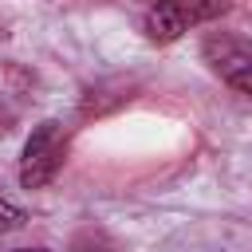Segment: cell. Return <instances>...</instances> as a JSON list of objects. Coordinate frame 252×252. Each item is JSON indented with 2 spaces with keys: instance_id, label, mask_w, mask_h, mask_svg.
<instances>
[{
  "instance_id": "1",
  "label": "cell",
  "mask_w": 252,
  "mask_h": 252,
  "mask_svg": "<svg viewBox=\"0 0 252 252\" xmlns=\"http://www.w3.org/2000/svg\"><path fill=\"white\" fill-rule=\"evenodd\" d=\"M228 12H232V0H154V8L142 20V32L154 43H173L185 32L213 24Z\"/></svg>"
},
{
  "instance_id": "2",
  "label": "cell",
  "mask_w": 252,
  "mask_h": 252,
  "mask_svg": "<svg viewBox=\"0 0 252 252\" xmlns=\"http://www.w3.org/2000/svg\"><path fill=\"white\" fill-rule=\"evenodd\" d=\"M67 161V130L55 118H43L32 126L24 154H20V185L24 189H43Z\"/></svg>"
},
{
  "instance_id": "3",
  "label": "cell",
  "mask_w": 252,
  "mask_h": 252,
  "mask_svg": "<svg viewBox=\"0 0 252 252\" xmlns=\"http://www.w3.org/2000/svg\"><path fill=\"white\" fill-rule=\"evenodd\" d=\"M201 59L213 75H220L232 91L252 94V35L240 32H213L201 43Z\"/></svg>"
},
{
  "instance_id": "4",
  "label": "cell",
  "mask_w": 252,
  "mask_h": 252,
  "mask_svg": "<svg viewBox=\"0 0 252 252\" xmlns=\"http://www.w3.org/2000/svg\"><path fill=\"white\" fill-rule=\"evenodd\" d=\"M24 220H28V213H24L20 205H12V201L0 197V232H16Z\"/></svg>"
},
{
  "instance_id": "5",
  "label": "cell",
  "mask_w": 252,
  "mask_h": 252,
  "mask_svg": "<svg viewBox=\"0 0 252 252\" xmlns=\"http://www.w3.org/2000/svg\"><path fill=\"white\" fill-rule=\"evenodd\" d=\"M12 252H51V248H12Z\"/></svg>"
}]
</instances>
